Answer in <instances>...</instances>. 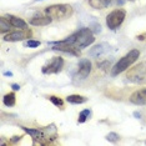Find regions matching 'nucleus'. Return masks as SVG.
Wrapping results in <instances>:
<instances>
[{"instance_id":"f257e3e1","label":"nucleus","mask_w":146,"mask_h":146,"mask_svg":"<svg viewBox=\"0 0 146 146\" xmlns=\"http://www.w3.org/2000/svg\"><path fill=\"white\" fill-rule=\"evenodd\" d=\"M61 41L66 42V44H71L79 49H84V48L90 46L95 41V36L89 28H82Z\"/></svg>"},{"instance_id":"f03ea898","label":"nucleus","mask_w":146,"mask_h":146,"mask_svg":"<svg viewBox=\"0 0 146 146\" xmlns=\"http://www.w3.org/2000/svg\"><path fill=\"white\" fill-rule=\"evenodd\" d=\"M139 56H140V51H139L137 49L130 50L127 54L125 56H122L120 60L111 68V75L117 76L119 74H121V72H124L125 70H127V69L139 59Z\"/></svg>"},{"instance_id":"7ed1b4c3","label":"nucleus","mask_w":146,"mask_h":146,"mask_svg":"<svg viewBox=\"0 0 146 146\" xmlns=\"http://www.w3.org/2000/svg\"><path fill=\"white\" fill-rule=\"evenodd\" d=\"M72 6L69 4H56L45 8V14L52 20H65L72 15Z\"/></svg>"},{"instance_id":"20e7f679","label":"nucleus","mask_w":146,"mask_h":146,"mask_svg":"<svg viewBox=\"0 0 146 146\" xmlns=\"http://www.w3.org/2000/svg\"><path fill=\"white\" fill-rule=\"evenodd\" d=\"M126 79L134 84H146V61H141L131 68L126 74Z\"/></svg>"},{"instance_id":"39448f33","label":"nucleus","mask_w":146,"mask_h":146,"mask_svg":"<svg viewBox=\"0 0 146 146\" xmlns=\"http://www.w3.org/2000/svg\"><path fill=\"white\" fill-rule=\"evenodd\" d=\"M126 11L124 9H115L111 13H109V15L106 16V25L109 29L115 30L120 26L125 20Z\"/></svg>"},{"instance_id":"423d86ee","label":"nucleus","mask_w":146,"mask_h":146,"mask_svg":"<svg viewBox=\"0 0 146 146\" xmlns=\"http://www.w3.org/2000/svg\"><path fill=\"white\" fill-rule=\"evenodd\" d=\"M62 68H64V59L60 58V56H56V58L51 59L46 65L42 66L41 71L42 74H46V75L58 74V72H60L62 70Z\"/></svg>"},{"instance_id":"0eeeda50","label":"nucleus","mask_w":146,"mask_h":146,"mask_svg":"<svg viewBox=\"0 0 146 146\" xmlns=\"http://www.w3.org/2000/svg\"><path fill=\"white\" fill-rule=\"evenodd\" d=\"M31 35H33V33H31V30H29L28 28L18 29L16 31L8 33V34L4 36V40L5 41H21V40H25V39L31 38Z\"/></svg>"},{"instance_id":"6e6552de","label":"nucleus","mask_w":146,"mask_h":146,"mask_svg":"<svg viewBox=\"0 0 146 146\" xmlns=\"http://www.w3.org/2000/svg\"><path fill=\"white\" fill-rule=\"evenodd\" d=\"M50 44L54 45L52 50H58V51H62V52H68V54H71L75 56H80V49L71 45V44H66V42H62L61 40L50 42Z\"/></svg>"},{"instance_id":"1a4fd4ad","label":"nucleus","mask_w":146,"mask_h":146,"mask_svg":"<svg viewBox=\"0 0 146 146\" xmlns=\"http://www.w3.org/2000/svg\"><path fill=\"white\" fill-rule=\"evenodd\" d=\"M124 0H89V5L94 9H106L111 5L122 4Z\"/></svg>"},{"instance_id":"9d476101","label":"nucleus","mask_w":146,"mask_h":146,"mask_svg":"<svg viewBox=\"0 0 146 146\" xmlns=\"http://www.w3.org/2000/svg\"><path fill=\"white\" fill-rule=\"evenodd\" d=\"M130 102H132L134 105H137V106L146 105V88L132 92L130 96Z\"/></svg>"},{"instance_id":"9b49d317","label":"nucleus","mask_w":146,"mask_h":146,"mask_svg":"<svg viewBox=\"0 0 146 146\" xmlns=\"http://www.w3.org/2000/svg\"><path fill=\"white\" fill-rule=\"evenodd\" d=\"M91 72V62L89 59H81L78 65V74L81 76L82 79L88 78L89 74Z\"/></svg>"},{"instance_id":"f8f14e48","label":"nucleus","mask_w":146,"mask_h":146,"mask_svg":"<svg viewBox=\"0 0 146 146\" xmlns=\"http://www.w3.org/2000/svg\"><path fill=\"white\" fill-rule=\"evenodd\" d=\"M3 18L11 25V28H18V29H25L26 28V23L21 18H18V16H14V15H10V14L3 15Z\"/></svg>"},{"instance_id":"ddd939ff","label":"nucleus","mask_w":146,"mask_h":146,"mask_svg":"<svg viewBox=\"0 0 146 146\" xmlns=\"http://www.w3.org/2000/svg\"><path fill=\"white\" fill-rule=\"evenodd\" d=\"M52 21V19L50 16H42V15H35L34 18L30 19V24L34 25V26H45V25H49L50 23Z\"/></svg>"},{"instance_id":"4468645a","label":"nucleus","mask_w":146,"mask_h":146,"mask_svg":"<svg viewBox=\"0 0 146 146\" xmlns=\"http://www.w3.org/2000/svg\"><path fill=\"white\" fill-rule=\"evenodd\" d=\"M110 48L108 44H99V45H96V46H94V48L91 49L90 51H89V54H90L91 56H95V58H98V56H100V55H102L105 51H108V49Z\"/></svg>"},{"instance_id":"2eb2a0df","label":"nucleus","mask_w":146,"mask_h":146,"mask_svg":"<svg viewBox=\"0 0 146 146\" xmlns=\"http://www.w3.org/2000/svg\"><path fill=\"white\" fill-rule=\"evenodd\" d=\"M21 129L24 130L26 134H29L31 136L34 140H40L41 137H44V132L42 130H39V129H29V127H25V126H21Z\"/></svg>"},{"instance_id":"dca6fc26","label":"nucleus","mask_w":146,"mask_h":146,"mask_svg":"<svg viewBox=\"0 0 146 146\" xmlns=\"http://www.w3.org/2000/svg\"><path fill=\"white\" fill-rule=\"evenodd\" d=\"M66 101L70 102V104H75V105H79V104H84V102L88 101V99L82 95H76V94H72V95H69L66 98Z\"/></svg>"},{"instance_id":"f3484780","label":"nucleus","mask_w":146,"mask_h":146,"mask_svg":"<svg viewBox=\"0 0 146 146\" xmlns=\"http://www.w3.org/2000/svg\"><path fill=\"white\" fill-rule=\"evenodd\" d=\"M15 101H16V96L14 92H9V94H6L4 96V99H3V102H4L5 106H8V108H10V106H14L15 105Z\"/></svg>"},{"instance_id":"a211bd4d","label":"nucleus","mask_w":146,"mask_h":146,"mask_svg":"<svg viewBox=\"0 0 146 146\" xmlns=\"http://www.w3.org/2000/svg\"><path fill=\"white\" fill-rule=\"evenodd\" d=\"M90 115H91V111L89 110V109H85V110H82L80 112V115H79L78 122H79V124H82V122H85L89 119V116H90Z\"/></svg>"},{"instance_id":"6ab92c4d","label":"nucleus","mask_w":146,"mask_h":146,"mask_svg":"<svg viewBox=\"0 0 146 146\" xmlns=\"http://www.w3.org/2000/svg\"><path fill=\"white\" fill-rule=\"evenodd\" d=\"M48 99H49V100H50L55 106H59V108H62V106H64V101H62L60 98H58V96L51 95V96H49Z\"/></svg>"},{"instance_id":"aec40b11","label":"nucleus","mask_w":146,"mask_h":146,"mask_svg":"<svg viewBox=\"0 0 146 146\" xmlns=\"http://www.w3.org/2000/svg\"><path fill=\"white\" fill-rule=\"evenodd\" d=\"M10 29H11V25L9 24V23L6 21L5 19L1 16V29H0V30H1V34H5L6 31L9 33V30H10Z\"/></svg>"},{"instance_id":"412c9836","label":"nucleus","mask_w":146,"mask_h":146,"mask_svg":"<svg viewBox=\"0 0 146 146\" xmlns=\"http://www.w3.org/2000/svg\"><path fill=\"white\" fill-rule=\"evenodd\" d=\"M106 140L110 142H117L120 140V136L116 134V132H109V134L106 135Z\"/></svg>"},{"instance_id":"4be33fe9","label":"nucleus","mask_w":146,"mask_h":146,"mask_svg":"<svg viewBox=\"0 0 146 146\" xmlns=\"http://www.w3.org/2000/svg\"><path fill=\"white\" fill-rule=\"evenodd\" d=\"M40 44H41V42L38 41V40H29V41L25 42V45L29 46V48H39V46H40Z\"/></svg>"},{"instance_id":"5701e85b","label":"nucleus","mask_w":146,"mask_h":146,"mask_svg":"<svg viewBox=\"0 0 146 146\" xmlns=\"http://www.w3.org/2000/svg\"><path fill=\"white\" fill-rule=\"evenodd\" d=\"M11 88H13V90H14V91H16V90H19V89H20V85H18V84H13V85H11Z\"/></svg>"},{"instance_id":"b1692460","label":"nucleus","mask_w":146,"mask_h":146,"mask_svg":"<svg viewBox=\"0 0 146 146\" xmlns=\"http://www.w3.org/2000/svg\"><path fill=\"white\" fill-rule=\"evenodd\" d=\"M134 116H135L136 119H140L141 117V114H140V112H137V111H135L134 112Z\"/></svg>"},{"instance_id":"393cba45","label":"nucleus","mask_w":146,"mask_h":146,"mask_svg":"<svg viewBox=\"0 0 146 146\" xmlns=\"http://www.w3.org/2000/svg\"><path fill=\"white\" fill-rule=\"evenodd\" d=\"M21 136H14V139H13V142H16L18 140H20Z\"/></svg>"},{"instance_id":"a878e982","label":"nucleus","mask_w":146,"mask_h":146,"mask_svg":"<svg viewBox=\"0 0 146 146\" xmlns=\"http://www.w3.org/2000/svg\"><path fill=\"white\" fill-rule=\"evenodd\" d=\"M137 39H139V40H144L145 38H144V35H139V36H137Z\"/></svg>"},{"instance_id":"bb28decb","label":"nucleus","mask_w":146,"mask_h":146,"mask_svg":"<svg viewBox=\"0 0 146 146\" xmlns=\"http://www.w3.org/2000/svg\"><path fill=\"white\" fill-rule=\"evenodd\" d=\"M4 75H6V76H13V74H11V72H10V71L5 72V74H4Z\"/></svg>"},{"instance_id":"cd10ccee","label":"nucleus","mask_w":146,"mask_h":146,"mask_svg":"<svg viewBox=\"0 0 146 146\" xmlns=\"http://www.w3.org/2000/svg\"><path fill=\"white\" fill-rule=\"evenodd\" d=\"M130 1H134V0H130Z\"/></svg>"},{"instance_id":"c85d7f7f","label":"nucleus","mask_w":146,"mask_h":146,"mask_svg":"<svg viewBox=\"0 0 146 146\" xmlns=\"http://www.w3.org/2000/svg\"><path fill=\"white\" fill-rule=\"evenodd\" d=\"M145 144H146V142H145Z\"/></svg>"}]
</instances>
